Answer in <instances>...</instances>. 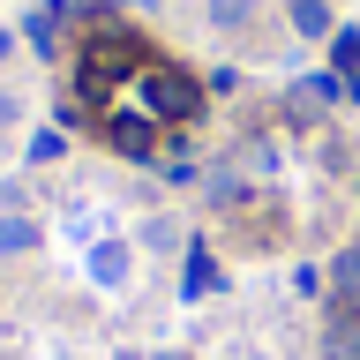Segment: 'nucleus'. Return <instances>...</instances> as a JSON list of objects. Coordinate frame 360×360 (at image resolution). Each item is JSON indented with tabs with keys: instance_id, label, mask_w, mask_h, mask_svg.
Masks as SVG:
<instances>
[{
	"instance_id": "nucleus-12",
	"label": "nucleus",
	"mask_w": 360,
	"mask_h": 360,
	"mask_svg": "<svg viewBox=\"0 0 360 360\" xmlns=\"http://www.w3.org/2000/svg\"><path fill=\"white\" fill-rule=\"evenodd\" d=\"M8 53H15V30H0V68H8Z\"/></svg>"
},
{
	"instance_id": "nucleus-3",
	"label": "nucleus",
	"mask_w": 360,
	"mask_h": 360,
	"mask_svg": "<svg viewBox=\"0 0 360 360\" xmlns=\"http://www.w3.org/2000/svg\"><path fill=\"white\" fill-rule=\"evenodd\" d=\"M285 22H292V38H330L338 30L330 0H285Z\"/></svg>"
},
{
	"instance_id": "nucleus-14",
	"label": "nucleus",
	"mask_w": 360,
	"mask_h": 360,
	"mask_svg": "<svg viewBox=\"0 0 360 360\" xmlns=\"http://www.w3.org/2000/svg\"><path fill=\"white\" fill-rule=\"evenodd\" d=\"M53 360H75V353H53Z\"/></svg>"
},
{
	"instance_id": "nucleus-6",
	"label": "nucleus",
	"mask_w": 360,
	"mask_h": 360,
	"mask_svg": "<svg viewBox=\"0 0 360 360\" xmlns=\"http://www.w3.org/2000/svg\"><path fill=\"white\" fill-rule=\"evenodd\" d=\"M202 15H210V30H248L255 22V0H202Z\"/></svg>"
},
{
	"instance_id": "nucleus-7",
	"label": "nucleus",
	"mask_w": 360,
	"mask_h": 360,
	"mask_svg": "<svg viewBox=\"0 0 360 360\" xmlns=\"http://www.w3.org/2000/svg\"><path fill=\"white\" fill-rule=\"evenodd\" d=\"M60 150H68V143H60V128H38L22 158H30V165H60Z\"/></svg>"
},
{
	"instance_id": "nucleus-4",
	"label": "nucleus",
	"mask_w": 360,
	"mask_h": 360,
	"mask_svg": "<svg viewBox=\"0 0 360 360\" xmlns=\"http://www.w3.org/2000/svg\"><path fill=\"white\" fill-rule=\"evenodd\" d=\"M135 240L150 248V255H180V248H188V240H180V225H173V218H165V210H150V218L135 225Z\"/></svg>"
},
{
	"instance_id": "nucleus-13",
	"label": "nucleus",
	"mask_w": 360,
	"mask_h": 360,
	"mask_svg": "<svg viewBox=\"0 0 360 360\" xmlns=\"http://www.w3.org/2000/svg\"><path fill=\"white\" fill-rule=\"evenodd\" d=\"M233 360H270V353H255V345H240V353H233Z\"/></svg>"
},
{
	"instance_id": "nucleus-8",
	"label": "nucleus",
	"mask_w": 360,
	"mask_h": 360,
	"mask_svg": "<svg viewBox=\"0 0 360 360\" xmlns=\"http://www.w3.org/2000/svg\"><path fill=\"white\" fill-rule=\"evenodd\" d=\"M338 292H345V300H360V248H345V255H338Z\"/></svg>"
},
{
	"instance_id": "nucleus-10",
	"label": "nucleus",
	"mask_w": 360,
	"mask_h": 360,
	"mask_svg": "<svg viewBox=\"0 0 360 360\" xmlns=\"http://www.w3.org/2000/svg\"><path fill=\"white\" fill-rule=\"evenodd\" d=\"M22 202H30V188H22V180L8 173V180H0V210H22Z\"/></svg>"
},
{
	"instance_id": "nucleus-1",
	"label": "nucleus",
	"mask_w": 360,
	"mask_h": 360,
	"mask_svg": "<svg viewBox=\"0 0 360 360\" xmlns=\"http://www.w3.org/2000/svg\"><path fill=\"white\" fill-rule=\"evenodd\" d=\"M90 285H105V292H128V270H135V255H128V240H90Z\"/></svg>"
},
{
	"instance_id": "nucleus-11",
	"label": "nucleus",
	"mask_w": 360,
	"mask_h": 360,
	"mask_svg": "<svg viewBox=\"0 0 360 360\" xmlns=\"http://www.w3.org/2000/svg\"><path fill=\"white\" fill-rule=\"evenodd\" d=\"M15 120H22V98H15V90H0V128H15Z\"/></svg>"
},
{
	"instance_id": "nucleus-5",
	"label": "nucleus",
	"mask_w": 360,
	"mask_h": 360,
	"mask_svg": "<svg viewBox=\"0 0 360 360\" xmlns=\"http://www.w3.org/2000/svg\"><path fill=\"white\" fill-rule=\"evenodd\" d=\"M180 292H188V300L218 292V263H210V248H202V240H188V285H180Z\"/></svg>"
},
{
	"instance_id": "nucleus-9",
	"label": "nucleus",
	"mask_w": 360,
	"mask_h": 360,
	"mask_svg": "<svg viewBox=\"0 0 360 360\" xmlns=\"http://www.w3.org/2000/svg\"><path fill=\"white\" fill-rule=\"evenodd\" d=\"M330 360H360V323H338L330 330Z\"/></svg>"
},
{
	"instance_id": "nucleus-2",
	"label": "nucleus",
	"mask_w": 360,
	"mask_h": 360,
	"mask_svg": "<svg viewBox=\"0 0 360 360\" xmlns=\"http://www.w3.org/2000/svg\"><path fill=\"white\" fill-rule=\"evenodd\" d=\"M38 218L30 210H0V263H22V255H38Z\"/></svg>"
}]
</instances>
